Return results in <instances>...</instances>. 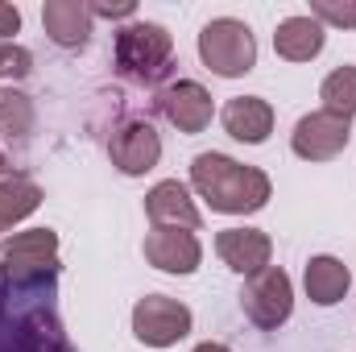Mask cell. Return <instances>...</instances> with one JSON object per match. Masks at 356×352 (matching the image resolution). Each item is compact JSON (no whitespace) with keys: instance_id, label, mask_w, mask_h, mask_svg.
Masks as SVG:
<instances>
[{"instance_id":"obj_7","label":"cell","mask_w":356,"mask_h":352,"mask_svg":"<svg viewBox=\"0 0 356 352\" xmlns=\"http://www.w3.org/2000/svg\"><path fill=\"white\" fill-rule=\"evenodd\" d=\"M353 141V120L336 116L327 108H315L307 116H298L294 133H290V150L302 162H336Z\"/></svg>"},{"instance_id":"obj_18","label":"cell","mask_w":356,"mask_h":352,"mask_svg":"<svg viewBox=\"0 0 356 352\" xmlns=\"http://www.w3.org/2000/svg\"><path fill=\"white\" fill-rule=\"evenodd\" d=\"M42 207V186L25 175H4L0 178V232H8L13 224L29 220Z\"/></svg>"},{"instance_id":"obj_26","label":"cell","mask_w":356,"mask_h":352,"mask_svg":"<svg viewBox=\"0 0 356 352\" xmlns=\"http://www.w3.org/2000/svg\"><path fill=\"white\" fill-rule=\"evenodd\" d=\"M8 175V158H4V150H0V178Z\"/></svg>"},{"instance_id":"obj_22","label":"cell","mask_w":356,"mask_h":352,"mask_svg":"<svg viewBox=\"0 0 356 352\" xmlns=\"http://www.w3.org/2000/svg\"><path fill=\"white\" fill-rule=\"evenodd\" d=\"M29 71H33V54L17 42H0V79L21 83V79H29Z\"/></svg>"},{"instance_id":"obj_13","label":"cell","mask_w":356,"mask_h":352,"mask_svg":"<svg viewBox=\"0 0 356 352\" xmlns=\"http://www.w3.org/2000/svg\"><path fill=\"white\" fill-rule=\"evenodd\" d=\"M216 253H220V262L228 265L232 273L253 278V273H261L269 265L273 241L261 228H224V232H216Z\"/></svg>"},{"instance_id":"obj_14","label":"cell","mask_w":356,"mask_h":352,"mask_svg":"<svg viewBox=\"0 0 356 352\" xmlns=\"http://www.w3.org/2000/svg\"><path fill=\"white\" fill-rule=\"evenodd\" d=\"M91 4L88 0H46L42 4V29L63 50H83L91 42Z\"/></svg>"},{"instance_id":"obj_17","label":"cell","mask_w":356,"mask_h":352,"mask_svg":"<svg viewBox=\"0 0 356 352\" xmlns=\"http://www.w3.org/2000/svg\"><path fill=\"white\" fill-rule=\"evenodd\" d=\"M302 290H307V298L315 307H336L353 290V269L340 262V257H332V253H319V257H311L307 269H302Z\"/></svg>"},{"instance_id":"obj_21","label":"cell","mask_w":356,"mask_h":352,"mask_svg":"<svg viewBox=\"0 0 356 352\" xmlns=\"http://www.w3.org/2000/svg\"><path fill=\"white\" fill-rule=\"evenodd\" d=\"M311 17L323 29H356V0H311Z\"/></svg>"},{"instance_id":"obj_25","label":"cell","mask_w":356,"mask_h":352,"mask_svg":"<svg viewBox=\"0 0 356 352\" xmlns=\"http://www.w3.org/2000/svg\"><path fill=\"white\" fill-rule=\"evenodd\" d=\"M195 352H232V349H228V344H220V340H203Z\"/></svg>"},{"instance_id":"obj_9","label":"cell","mask_w":356,"mask_h":352,"mask_svg":"<svg viewBox=\"0 0 356 352\" xmlns=\"http://www.w3.org/2000/svg\"><path fill=\"white\" fill-rule=\"evenodd\" d=\"M108 158H112V166L120 175L141 178L162 162V137H158V129L149 120H124L108 137Z\"/></svg>"},{"instance_id":"obj_4","label":"cell","mask_w":356,"mask_h":352,"mask_svg":"<svg viewBox=\"0 0 356 352\" xmlns=\"http://www.w3.org/2000/svg\"><path fill=\"white\" fill-rule=\"evenodd\" d=\"M199 58L220 79H241L257 67V38L236 17H216L199 29Z\"/></svg>"},{"instance_id":"obj_1","label":"cell","mask_w":356,"mask_h":352,"mask_svg":"<svg viewBox=\"0 0 356 352\" xmlns=\"http://www.w3.org/2000/svg\"><path fill=\"white\" fill-rule=\"evenodd\" d=\"M0 352H75L58 315V273L13 278L0 269Z\"/></svg>"},{"instance_id":"obj_19","label":"cell","mask_w":356,"mask_h":352,"mask_svg":"<svg viewBox=\"0 0 356 352\" xmlns=\"http://www.w3.org/2000/svg\"><path fill=\"white\" fill-rule=\"evenodd\" d=\"M319 99L327 112L336 116H356V67H336L323 83H319Z\"/></svg>"},{"instance_id":"obj_12","label":"cell","mask_w":356,"mask_h":352,"mask_svg":"<svg viewBox=\"0 0 356 352\" xmlns=\"http://www.w3.org/2000/svg\"><path fill=\"white\" fill-rule=\"evenodd\" d=\"M145 216L154 228H186V232L203 228V216L191 199V186L178 178H162L145 191Z\"/></svg>"},{"instance_id":"obj_3","label":"cell","mask_w":356,"mask_h":352,"mask_svg":"<svg viewBox=\"0 0 356 352\" xmlns=\"http://www.w3.org/2000/svg\"><path fill=\"white\" fill-rule=\"evenodd\" d=\"M112 63L129 83H158L170 63H175V38L166 25L158 21H129L124 29H116L112 42Z\"/></svg>"},{"instance_id":"obj_15","label":"cell","mask_w":356,"mask_h":352,"mask_svg":"<svg viewBox=\"0 0 356 352\" xmlns=\"http://www.w3.org/2000/svg\"><path fill=\"white\" fill-rule=\"evenodd\" d=\"M220 125L232 141H245V145H261L273 133V104L261 95H232L220 112Z\"/></svg>"},{"instance_id":"obj_10","label":"cell","mask_w":356,"mask_h":352,"mask_svg":"<svg viewBox=\"0 0 356 352\" xmlns=\"http://www.w3.org/2000/svg\"><path fill=\"white\" fill-rule=\"evenodd\" d=\"M158 112L175 125L178 133L195 137V133H203V129L211 125L216 104H211V91L203 88V83H195V79H175V83H166V88L158 91Z\"/></svg>"},{"instance_id":"obj_2","label":"cell","mask_w":356,"mask_h":352,"mask_svg":"<svg viewBox=\"0 0 356 352\" xmlns=\"http://www.w3.org/2000/svg\"><path fill=\"white\" fill-rule=\"evenodd\" d=\"M191 191L220 216H253L273 195V182L261 166H245L228 154H195L191 158Z\"/></svg>"},{"instance_id":"obj_5","label":"cell","mask_w":356,"mask_h":352,"mask_svg":"<svg viewBox=\"0 0 356 352\" xmlns=\"http://www.w3.org/2000/svg\"><path fill=\"white\" fill-rule=\"evenodd\" d=\"M241 311L253 328L277 332L290 315H294V282L282 265H266L261 273L245 278L241 286Z\"/></svg>"},{"instance_id":"obj_23","label":"cell","mask_w":356,"mask_h":352,"mask_svg":"<svg viewBox=\"0 0 356 352\" xmlns=\"http://www.w3.org/2000/svg\"><path fill=\"white\" fill-rule=\"evenodd\" d=\"M137 4L133 0H120V4H91V17H104V21H133Z\"/></svg>"},{"instance_id":"obj_6","label":"cell","mask_w":356,"mask_h":352,"mask_svg":"<svg viewBox=\"0 0 356 352\" xmlns=\"http://www.w3.org/2000/svg\"><path fill=\"white\" fill-rule=\"evenodd\" d=\"M191 328H195L191 307L170 298V294H145L133 307V336L145 349H170V344L191 336Z\"/></svg>"},{"instance_id":"obj_8","label":"cell","mask_w":356,"mask_h":352,"mask_svg":"<svg viewBox=\"0 0 356 352\" xmlns=\"http://www.w3.org/2000/svg\"><path fill=\"white\" fill-rule=\"evenodd\" d=\"M0 269L13 273V278H46V273H58V232L54 228L13 232L0 245Z\"/></svg>"},{"instance_id":"obj_20","label":"cell","mask_w":356,"mask_h":352,"mask_svg":"<svg viewBox=\"0 0 356 352\" xmlns=\"http://www.w3.org/2000/svg\"><path fill=\"white\" fill-rule=\"evenodd\" d=\"M33 129V104L21 91H0V133L4 137H25Z\"/></svg>"},{"instance_id":"obj_16","label":"cell","mask_w":356,"mask_h":352,"mask_svg":"<svg viewBox=\"0 0 356 352\" xmlns=\"http://www.w3.org/2000/svg\"><path fill=\"white\" fill-rule=\"evenodd\" d=\"M323 42H327V29L311 17V13H298V17H286L277 21L273 29V50L277 58L286 63H311L323 54Z\"/></svg>"},{"instance_id":"obj_11","label":"cell","mask_w":356,"mask_h":352,"mask_svg":"<svg viewBox=\"0 0 356 352\" xmlns=\"http://www.w3.org/2000/svg\"><path fill=\"white\" fill-rule=\"evenodd\" d=\"M145 262L154 269H162V273L186 278L203 262V245L186 228H149L145 232Z\"/></svg>"},{"instance_id":"obj_24","label":"cell","mask_w":356,"mask_h":352,"mask_svg":"<svg viewBox=\"0 0 356 352\" xmlns=\"http://www.w3.org/2000/svg\"><path fill=\"white\" fill-rule=\"evenodd\" d=\"M13 33H21V8L0 0V42H13Z\"/></svg>"}]
</instances>
